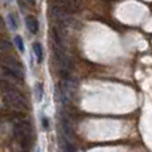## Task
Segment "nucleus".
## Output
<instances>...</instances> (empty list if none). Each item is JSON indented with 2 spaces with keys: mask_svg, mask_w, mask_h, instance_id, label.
I'll return each instance as SVG.
<instances>
[{
  "mask_svg": "<svg viewBox=\"0 0 152 152\" xmlns=\"http://www.w3.org/2000/svg\"><path fill=\"white\" fill-rule=\"evenodd\" d=\"M0 89L3 92V102H4V104L7 107L12 108L15 111L28 110V104H27L26 97L21 95V92L13 84L1 80L0 81Z\"/></svg>",
  "mask_w": 152,
  "mask_h": 152,
  "instance_id": "1",
  "label": "nucleus"
},
{
  "mask_svg": "<svg viewBox=\"0 0 152 152\" xmlns=\"http://www.w3.org/2000/svg\"><path fill=\"white\" fill-rule=\"evenodd\" d=\"M15 137L21 143L23 147H28L32 137V127L31 123L27 120H18L13 126Z\"/></svg>",
  "mask_w": 152,
  "mask_h": 152,
  "instance_id": "2",
  "label": "nucleus"
},
{
  "mask_svg": "<svg viewBox=\"0 0 152 152\" xmlns=\"http://www.w3.org/2000/svg\"><path fill=\"white\" fill-rule=\"evenodd\" d=\"M56 3H58V7L67 11L68 13L76 12V11H79V7H80L79 0H56Z\"/></svg>",
  "mask_w": 152,
  "mask_h": 152,
  "instance_id": "3",
  "label": "nucleus"
},
{
  "mask_svg": "<svg viewBox=\"0 0 152 152\" xmlns=\"http://www.w3.org/2000/svg\"><path fill=\"white\" fill-rule=\"evenodd\" d=\"M26 24L31 34H37V31H39V21H37L34 16H28V18L26 19Z\"/></svg>",
  "mask_w": 152,
  "mask_h": 152,
  "instance_id": "4",
  "label": "nucleus"
},
{
  "mask_svg": "<svg viewBox=\"0 0 152 152\" xmlns=\"http://www.w3.org/2000/svg\"><path fill=\"white\" fill-rule=\"evenodd\" d=\"M34 52H35V55H36L37 60L43 61V48H42V45H40V43H35L34 44Z\"/></svg>",
  "mask_w": 152,
  "mask_h": 152,
  "instance_id": "5",
  "label": "nucleus"
},
{
  "mask_svg": "<svg viewBox=\"0 0 152 152\" xmlns=\"http://www.w3.org/2000/svg\"><path fill=\"white\" fill-rule=\"evenodd\" d=\"M15 44L20 52H24V43H23V39H21L20 36H15Z\"/></svg>",
  "mask_w": 152,
  "mask_h": 152,
  "instance_id": "6",
  "label": "nucleus"
},
{
  "mask_svg": "<svg viewBox=\"0 0 152 152\" xmlns=\"http://www.w3.org/2000/svg\"><path fill=\"white\" fill-rule=\"evenodd\" d=\"M42 97H43V84L37 83L36 84V99L40 102V100H42Z\"/></svg>",
  "mask_w": 152,
  "mask_h": 152,
  "instance_id": "7",
  "label": "nucleus"
},
{
  "mask_svg": "<svg viewBox=\"0 0 152 152\" xmlns=\"http://www.w3.org/2000/svg\"><path fill=\"white\" fill-rule=\"evenodd\" d=\"M8 19H10L11 27H12L13 29H16V28H18V23H16V20H15V18H13V15H10V16H8Z\"/></svg>",
  "mask_w": 152,
  "mask_h": 152,
  "instance_id": "8",
  "label": "nucleus"
},
{
  "mask_svg": "<svg viewBox=\"0 0 152 152\" xmlns=\"http://www.w3.org/2000/svg\"><path fill=\"white\" fill-rule=\"evenodd\" d=\"M43 127H44L45 129L48 128V119L47 118H43Z\"/></svg>",
  "mask_w": 152,
  "mask_h": 152,
  "instance_id": "9",
  "label": "nucleus"
},
{
  "mask_svg": "<svg viewBox=\"0 0 152 152\" xmlns=\"http://www.w3.org/2000/svg\"><path fill=\"white\" fill-rule=\"evenodd\" d=\"M29 3H31V4H35V1H36V0H28Z\"/></svg>",
  "mask_w": 152,
  "mask_h": 152,
  "instance_id": "10",
  "label": "nucleus"
},
{
  "mask_svg": "<svg viewBox=\"0 0 152 152\" xmlns=\"http://www.w3.org/2000/svg\"><path fill=\"white\" fill-rule=\"evenodd\" d=\"M37 152H40V151H39V150H37Z\"/></svg>",
  "mask_w": 152,
  "mask_h": 152,
  "instance_id": "11",
  "label": "nucleus"
}]
</instances>
